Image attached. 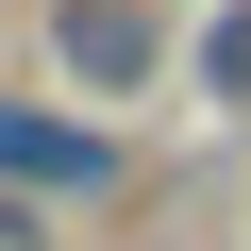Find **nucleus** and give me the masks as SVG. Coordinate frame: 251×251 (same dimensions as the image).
<instances>
[{"label": "nucleus", "instance_id": "f257e3e1", "mask_svg": "<svg viewBox=\"0 0 251 251\" xmlns=\"http://www.w3.org/2000/svg\"><path fill=\"white\" fill-rule=\"evenodd\" d=\"M0 168H17V184H67V201H100V184H117V151H100V134H50V117H17V100H0Z\"/></svg>", "mask_w": 251, "mask_h": 251}, {"label": "nucleus", "instance_id": "f03ea898", "mask_svg": "<svg viewBox=\"0 0 251 251\" xmlns=\"http://www.w3.org/2000/svg\"><path fill=\"white\" fill-rule=\"evenodd\" d=\"M67 67L84 84H134L151 67V17H134V0H67Z\"/></svg>", "mask_w": 251, "mask_h": 251}, {"label": "nucleus", "instance_id": "7ed1b4c3", "mask_svg": "<svg viewBox=\"0 0 251 251\" xmlns=\"http://www.w3.org/2000/svg\"><path fill=\"white\" fill-rule=\"evenodd\" d=\"M0 251H17V201H0Z\"/></svg>", "mask_w": 251, "mask_h": 251}]
</instances>
